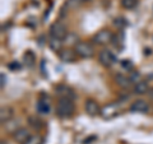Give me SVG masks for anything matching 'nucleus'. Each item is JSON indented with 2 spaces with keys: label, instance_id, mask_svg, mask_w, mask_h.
Segmentation results:
<instances>
[{
  "label": "nucleus",
  "instance_id": "f257e3e1",
  "mask_svg": "<svg viewBox=\"0 0 153 144\" xmlns=\"http://www.w3.org/2000/svg\"><path fill=\"white\" fill-rule=\"evenodd\" d=\"M75 110V105L73 102V99L69 98H59L56 103V115L61 119H68L70 116H73Z\"/></svg>",
  "mask_w": 153,
  "mask_h": 144
},
{
  "label": "nucleus",
  "instance_id": "f03ea898",
  "mask_svg": "<svg viewBox=\"0 0 153 144\" xmlns=\"http://www.w3.org/2000/svg\"><path fill=\"white\" fill-rule=\"evenodd\" d=\"M74 50L76 52V55L82 59H91L94 56V49L89 42L85 41H79L78 44L74 46Z\"/></svg>",
  "mask_w": 153,
  "mask_h": 144
},
{
  "label": "nucleus",
  "instance_id": "7ed1b4c3",
  "mask_svg": "<svg viewBox=\"0 0 153 144\" xmlns=\"http://www.w3.org/2000/svg\"><path fill=\"white\" fill-rule=\"evenodd\" d=\"M50 37H54V38H59V40H65L66 36L69 35V32L66 31V27L63 22L57 21V22H54L50 26Z\"/></svg>",
  "mask_w": 153,
  "mask_h": 144
},
{
  "label": "nucleus",
  "instance_id": "20e7f679",
  "mask_svg": "<svg viewBox=\"0 0 153 144\" xmlns=\"http://www.w3.org/2000/svg\"><path fill=\"white\" fill-rule=\"evenodd\" d=\"M119 112H120V108H119V105L111 102L105 105L103 107H101V112H100V116H101L103 120H111L114 117H116Z\"/></svg>",
  "mask_w": 153,
  "mask_h": 144
},
{
  "label": "nucleus",
  "instance_id": "39448f33",
  "mask_svg": "<svg viewBox=\"0 0 153 144\" xmlns=\"http://www.w3.org/2000/svg\"><path fill=\"white\" fill-rule=\"evenodd\" d=\"M112 40H114V33L110 30H101L93 36V42L96 45H100V46H105V45L111 44Z\"/></svg>",
  "mask_w": 153,
  "mask_h": 144
},
{
  "label": "nucleus",
  "instance_id": "423d86ee",
  "mask_svg": "<svg viewBox=\"0 0 153 144\" xmlns=\"http://www.w3.org/2000/svg\"><path fill=\"white\" fill-rule=\"evenodd\" d=\"M98 61L101 63V65L106 66V68H110V66H112L116 63V56H115L112 51L103 49L100 51V54H98Z\"/></svg>",
  "mask_w": 153,
  "mask_h": 144
},
{
  "label": "nucleus",
  "instance_id": "0eeeda50",
  "mask_svg": "<svg viewBox=\"0 0 153 144\" xmlns=\"http://www.w3.org/2000/svg\"><path fill=\"white\" fill-rule=\"evenodd\" d=\"M50 98L49 96H45V94H41V97L38 98L37 103H36V110L40 115H49L50 114Z\"/></svg>",
  "mask_w": 153,
  "mask_h": 144
},
{
  "label": "nucleus",
  "instance_id": "6e6552de",
  "mask_svg": "<svg viewBox=\"0 0 153 144\" xmlns=\"http://www.w3.org/2000/svg\"><path fill=\"white\" fill-rule=\"evenodd\" d=\"M84 108H85V112H87L89 116H97V115H100V112H101V107H100L98 102L93 98L85 99Z\"/></svg>",
  "mask_w": 153,
  "mask_h": 144
},
{
  "label": "nucleus",
  "instance_id": "1a4fd4ad",
  "mask_svg": "<svg viewBox=\"0 0 153 144\" xmlns=\"http://www.w3.org/2000/svg\"><path fill=\"white\" fill-rule=\"evenodd\" d=\"M55 93L59 96V98H69L73 99L75 97L74 91L71 89L70 87H68L66 84H59L55 87Z\"/></svg>",
  "mask_w": 153,
  "mask_h": 144
},
{
  "label": "nucleus",
  "instance_id": "9d476101",
  "mask_svg": "<svg viewBox=\"0 0 153 144\" xmlns=\"http://www.w3.org/2000/svg\"><path fill=\"white\" fill-rule=\"evenodd\" d=\"M59 57L60 60L63 61V63H74V61H76V57H78V55H76L75 50H71V49H63L60 52H59Z\"/></svg>",
  "mask_w": 153,
  "mask_h": 144
},
{
  "label": "nucleus",
  "instance_id": "9b49d317",
  "mask_svg": "<svg viewBox=\"0 0 153 144\" xmlns=\"http://www.w3.org/2000/svg\"><path fill=\"white\" fill-rule=\"evenodd\" d=\"M149 110V103L144 99H137L134 101L130 106V111L131 112H137V114H144L148 112Z\"/></svg>",
  "mask_w": 153,
  "mask_h": 144
},
{
  "label": "nucleus",
  "instance_id": "f8f14e48",
  "mask_svg": "<svg viewBox=\"0 0 153 144\" xmlns=\"http://www.w3.org/2000/svg\"><path fill=\"white\" fill-rule=\"evenodd\" d=\"M12 137H13V139L17 143L23 144V143H26L28 139H30L31 134H30V130H28V129H26V128H19L17 131H14L12 134Z\"/></svg>",
  "mask_w": 153,
  "mask_h": 144
},
{
  "label": "nucleus",
  "instance_id": "ddd939ff",
  "mask_svg": "<svg viewBox=\"0 0 153 144\" xmlns=\"http://www.w3.org/2000/svg\"><path fill=\"white\" fill-rule=\"evenodd\" d=\"M14 117V108L12 106H3L0 110V121L4 125L5 122L10 121Z\"/></svg>",
  "mask_w": 153,
  "mask_h": 144
},
{
  "label": "nucleus",
  "instance_id": "4468645a",
  "mask_svg": "<svg viewBox=\"0 0 153 144\" xmlns=\"http://www.w3.org/2000/svg\"><path fill=\"white\" fill-rule=\"evenodd\" d=\"M133 92H134V94H138V96L146 94L147 92H149V85H148L147 82L139 80V82H137V83H134Z\"/></svg>",
  "mask_w": 153,
  "mask_h": 144
},
{
  "label": "nucleus",
  "instance_id": "2eb2a0df",
  "mask_svg": "<svg viewBox=\"0 0 153 144\" xmlns=\"http://www.w3.org/2000/svg\"><path fill=\"white\" fill-rule=\"evenodd\" d=\"M115 80H116V83L119 87H121L123 89H128V88H130L131 87V79H130V76H126V75H124V74H119L116 75V78H115Z\"/></svg>",
  "mask_w": 153,
  "mask_h": 144
},
{
  "label": "nucleus",
  "instance_id": "dca6fc26",
  "mask_svg": "<svg viewBox=\"0 0 153 144\" xmlns=\"http://www.w3.org/2000/svg\"><path fill=\"white\" fill-rule=\"evenodd\" d=\"M23 63H25V65L28 66V68H32V66L35 65V63H36L35 52L31 51V50H27L25 54H23Z\"/></svg>",
  "mask_w": 153,
  "mask_h": 144
},
{
  "label": "nucleus",
  "instance_id": "f3484780",
  "mask_svg": "<svg viewBox=\"0 0 153 144\" xmlns=\"http://www.w3.org/2000/svg\"><path fill=\"white\" fill-rule=\"evenodd\" d=\"M49 47L54 52H60L61 50H63V40L50 37V40H49Z\"/></svg>",
  "mask_w": 153,
  "mask_h": 144
},
{
  "label": "nucleus",
  "instance_id": "a211bd4d",
  "mask_svg": "<svg viewBox=\"0 0 153 144\" xmlns=\"http://www.w3.org/2000/svg\"><path fill=\"white\" fill-rule=\"evenodd\" d=\"M28 124H30L31 128L36 129V130H41V129L45 126L44 121H42L40 117H37V116H30L28 117Z\"/></svg>",
  "mask_w": 153,
  "mask_h": 144
},
{
  "label": "nucleus",
  "instance_id": "6ab92c4d",
  "mask_svg": "<svg viewBox=\"0 0 153 144\" xmlns=\"http://www.w3.org/2000/svg\"><path fill=\"white\" fill-rule=\"evenodd\" d=\"M19 122H21V120H18V119H16V120H10V121H8V122H5L4 124V126H5V130L7 131H9L10 134H13L14 131H17L19 128Z\"/></svg>",
  "mask_w": 153,
  "mask_h": 144
},
{
  "label": "nucleus",
  "instance_id": "aec40b11",
  "mask_svg": "<svg viewBox=\"0 0 153 144\" xmlns=\"http://www.w3.org/2000/svg\"><path fill=\"white\" fill-rule=\"evenodd\" d=\"M83 3H85L84 0H66L65 4H64V8L69 9V10H74V9L79 8Z\"/></svg>",
  "mask_w": 153,
  "mask_h": 144
},
{
  "label": "nucleus",
  "instance_id": "412c9836",
  "mask_svg": "<svg viewBox=\"0 0 153 144\" xmlns=\"http://www.w3.org/2000/svg\"><path fill=\"white\" fill-rule=\"evenodd\" d=\"M23 144H44V137L40 134H35V135H31L30 139Z\"/></svg>",
  "mask_w": 153,
  "mask_h": 144
},
{
  "label": "nucleus",
  "instance_id": "4be33fe9",
  "mask_svg": "<svg viewBox=\"0 0 153 144\" xmlns=\"http://www.w3.org/2000/svg\"><path fill=\"white\" fill-rule=\"evenodd\" d=\"M114 24L116 26L119 30H123L124 27L128 26V21H126L125 18H123V17H119V18H116V19L114 21Z\"/></svg>",
  "mask_w": 153,
  "mask_h": 144
},
{
  "label": "nucleus",
  "instance_id": "5701e85b",
  "mask_svg": "<svg viewBox=\"0 0 153 144\" xmlns=\"http://www.w3.org/2000/svg\"><path fill=\"white\" fill-rule=\"evenodd\" d=\"M138 4V0H121V5L125 9H133Z\"/></svg>",
  "mask_w": 153,
  "mask_h": 144
},
{
  "label": "nucleus",
  "instance_id": "b1692460",
  "mask_svg": "<svg viewBox=\"0 0 153 144\" xmlns=\"http://www.w3.org/2000/svg\"><path fill=\"white\" fill-rule=\"evenodd\" d=\"M65 44H66V42H68V44H73L74 46L76 45V44H78V36H76V35H74V33H69V35L68 36H66V38H65Z\"/></svg>",
  "mask_w": 153,
  "mask_h": 144
},
{
  "label": "nucleus",
  "instance_id": "393cba45",
  "mask_svg": "<svg viewBox=\"0 0 153 144\" xmlns=\"http://www.w3.org/2000/svg\"><path fill=\"white\" fill-rule=\"evenodd\" d=\"M8 66H9V69H12V70H19V69L22 68V65L19 64L18 61H12V63L9 64Z\"/></svg>",
  "mask_w": 153,
  "mask_h": 144
},
{
  "label": "nucleus",
  "instance_id": "a878e982",
  "mask_svg": "<svg viewBox=\"0 0 153 144\" xmlns=\"http://www.w3.org/2000/svg\"><path fill=\"white\" fill-rule=\"evenodd\" d=\"M121 65L124 66V68H126V69H131L133 68L131 61H129V60H123L121 61Z\"/></svg>",
  "mask_w": 153,
  "mask_h": 144
},
{
  "label": "nucleus",
  "instance_id": "bb28decb",
  "mask_svg": "<svg viewBox=\"0 0 153 144\" xmlns=\"http://www.w3.org/2000/svg\"><path fill=\"white\" fill-rule=\"evenodd\" d=\"M0 79H1V88L5 87V84H7V78H5V74L1 73L0 74Z\"/></svg>",
  "mask_w": 153,
  "mask_h": 144
},
{
  "label": "nucleus",
  "instance_id": "cd10ccee",
  "mask_svg": "<svg viewBox=\"0 0 153 144\" xmlns=\"http://www.w3.org/2000/svg\"><path fill=\"white\" fill-rule=\"evenodd\" d=\"M0 144H7V143H5V142H1V143H0Z\"/></svg>",
  "mask_w": 153,
  "mask_h": 144
},
{
  "label": "nucleus",
  "instance_id": "c85d7f7f",
  "mask_svg": "<svg viewBox=\"0 0 153 144\" xmlns=\"http://www.w3.org/2000/svg\"><path fill=\"white\" fill-rule=\"evenodd\" d=\"M84 1H89V0H84Z\"/></svg>",
  "mask_w": 153,
  "mask_h": 144
}]
</instances>
